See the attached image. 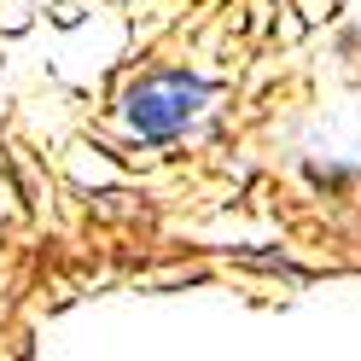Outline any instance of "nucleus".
Returning <instances> with one entry per match:
<instances>
[{"label":"nucleus","mask_w":361,"mask_h":361,"mask_svg":"<svg viewBox=\"0 0 361 361\" xmlns=\"http://www.w3.org/2000/svg\"><path fill=\"white\" fill-rule=\"evenodd\" d=\"M210 105V82L192 71H152L123 94V117L140 140H180Z\"/></svg>","instance_id":"nucleus-1"}]
</instances>
